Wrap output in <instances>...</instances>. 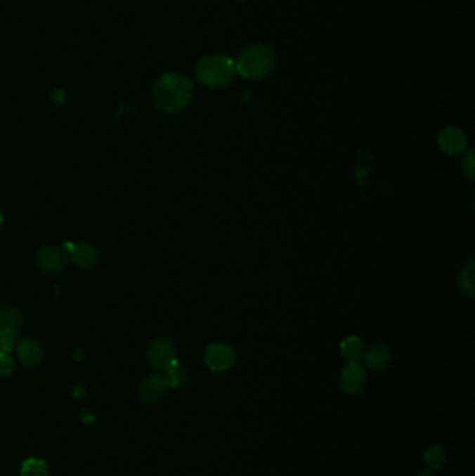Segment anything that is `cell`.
<instances>
[{
	"label": "cell",
	"mask_w": 475,
	"mask_h": 476,
	"mask_svg": "<svg viewBox=\"0 0 475 476\" xmlns=\"http://www.w3.org/2000/svg\"><path fill=\"white\" fill-rule=\"evenodd\" d=\"M193 98V84L183 74L166 73L154 86V102L160 112L174 114L184 110Z\"/></svg>",
	"instance_id": "cell-1"
},
{
	"label": "cell",
	"mask_w": 475,
	"mask_h": 476,
	"mask_svg": "<svg viewBox=\"0 0 475 476\" xmlns=\"http://www.w3.org/2000/svg\"><path fill=\"white\" fill-rule=\"evenodd\" d=\"M276 66L273 51L265 45L255 44L241 51L236 62V70L247 79H262L268 77Z\"/></svg>",
	"instance_id": "cell-2"
},
{
	"label": "cell",
	"mask_w": 475,
	"mask_h": 476,
	"mask_svg": "<svg viewBox=\"0 0 475 476\" xmlns=\"http://www.w3.org/2000/svg\"><path fill=\"white\" fill-rule=\"evenodd\" d=\"M195 74L201 84L209 88H226L238 74L236 62L222 55L205 56L197 63Z\"/></svg>",
	"instance_id": "cell-3"
},
{
	"label": "cell",
	"mask_w": 475,
	"mask_h": 476,
	"mask_svg": "<svg viewBox=\"0 0 475 476\" xmlns=\"http://www.w3.org/2000/svg\"><path fill=\"white\" fill-rule=\"evenodd\" d=\"M147 359L152 368L159 371H167L174 362H177L176 348L173 343L163 337L154 340L148 347Z\"/></svg>",
	"instance_id": "cell-4"
},
{
	"label": "cell",
	"mask_w": 475,
	"mask_h": 476,
	"mask_svg": "<svg viewBox=\"0 0 475 476\" xmlns=\"http://www.w3.org/2000/svg\"><path fill=\"white\" fill-rule=\"evenodd\" d=\"M205 364L214 372H226L236 364L235 350L223 343L211 344L205 351Z\"/></svg>",
	"instance_id": "cell-5"
},
{
	"label": "cell",
	"mask_w": 475,
	"mask_h": 476,
	"mask_svg": "<svg viewBox=\"0 0 475 476\" xmlns=\"http://www.w3.org/2000/svg\"><path fill=\"white\" fill-rule=\"evenodd\" d=\"M367 373L361 364L349 362L340 373V386L347 395H357L365 388Z\"/></svg>",
	"instance_id": "cell-6"
},
{
	"label": "cell",
	"mask_w": 475,
	"mask_h": 476,
	"mask_svg": "<svg viewBox=\"0 0 475 476\" xmlns=\"http://www.w3.org/2000/svg\"><path fill=\"white\" fill-rule=\"evenodd\" d=\"M67 263V255L58 246H44L37 253V265L46 273H58L65 269Z\"/></svg>",
	"instance_id": "cell-7"
},
{
	"label": "cell",
	"mask_w": 475,
	"mask_h": 476,
	"mask_svg": "<svg viewBox=\"0 0 475 476\" xmlns=\"http://www.w3.org/2000/svg\"><path fill=\"white\" fill-rule=\"evenodd\" d=\"M15 348H17V357L24 366L35 368L44 359V350L41 344L32 337H27L21 340L20 343H17Z\"/></svg>",
	"instance_id": "cell-8"
},
{
	"label": "cell",
	"mask_w": 475,
	"mask_h": 476,
	"mask_svg": "<svg viewBox=\"0 0 475 476\" xmlns=\"http://www.w3.org/2000/svg\"><path fill=\"white\" fill-rule=\"evenodd\" d=\"M438 144L448 155H459L467 148V135L459 128H446L439 134Z\"/></svg>",
	"instance_id": "cell-9"
},
{
	"label": "cell",
	"mask_w": 475,
	"mask_h": 476,
	"mask_svg": "<svg viewBox=\"0 0 475 476\" xmlns=\"http://www.w3.org/2000/svg\"><path fill=\"white\" fill-rule=\"evenodd\" d=\"M364 361H365V365L371 371H384V369L391 366V364L393 361V354H392V350L389 347L382 345V344H377V345H372L365 352Z\"/></svg>",
	"instance_id": "cell-10"
},
{
	"label": "cell",
	"mask_w": 475,
	"mask_h": 476,
	"mask_svg": "<svg viewBox=\"0 0 475 476\" xmlns=\"http://www.w3.org/2000/svg\"><path fill=\"white\" fill-rule=\"evenodd\" d=\"M169 383L164 376L160 375H152L147 378L141 386H140V396L144 401L152 402L157 401L160 397L164 396L166 392L169 390Z\"/></svg>",
	"instance_id": "cell-11"
},
{
	"label": "cell",
	"mask_w": 475,
	"mask_h": 476,
	"mask_svg": "<svg viewBox=\"0 0 475 476\" xmlns=\"http://www.w3.org/2000/svg\"><path fill=\"white\" fill-rule=\"evenodd\" d=\"M69 256H70V260L79 267H89L95 265L98 260L96 249L86 242L74 244L73 249L69 252Z\"/></svg>",
	"instance_id": "cell-12"
},
{
	"label": "cell",
	"mask_w": 475,
	"mask_h": 476,
	"mask_svg": "<svg viewBox=\"0 0 475 476\" xmlns=\"http://www.w3.org/2000/svg\"><path fill=\"white\" fill-rule=\"evenodd\" d=\"M340 350L346 359H349L350 362H356L364 355V343L360 337L351 336L341 341Z\"/></svg>",
	"instance_id": "cell-13"
},
{
	"label": "cell",
	"mask_w": 475,
	"mask_h": 476,
	"mask_svg": "<svg viewBox=\"0 0 475 476\" xmlns=\"http://www.w3.org/2000/svg\"><path fill=\"white\" fill-rule=\"evenodd\" d=\"M166 372V381L169 383V388L170 389H174V388H178V386H183L188 382V372L181 368L178 365V362H174Z\"/></svg>",
	"instance_id": "cell-14"
},
{
	"label": "cell",
	"mask_w": 475,
	"mask_h": 476,
	"mask_svg": "<svg viewBox=\"0 0 475 476\" xmlns=\"http://www.w3.org/2000/svg\"><path fill=\"white\" fill-rule=\"evenodd\" d=\"M459 282H460V287H462L463 293L467 294L470 298H474V262H473V260H470V262L463 267Z\"/></svg>",
	"instance_id": "cell-15"
},
{
	"label": "cell",
	"mask_w": 475,
	"mask_h": 476,
	"mask_svg": "<svg viewBox=\"0 0 475 476\" xmlns=\"http://www.w3.org/2000/svg\"><path fill=\"white\" fill-rule=\"evenodd\" d=\"M22 322V315L17 308L6 307L0 310V329H17Z\"/></svg>",
	"instance_id": "cell-16"
},
{
	"label": "cell",
	"mask_w": 475,
	"mask_h": 476,
	"mask_svg": "<svg viewBox=\"0 0 475 476\" xmlns=\"http://www.w3.org/2000/svg\"><path fill=\"white\" fill-rule=\"evenodd\" d=\"M21 476H49V471L42 460L28 458L21 465Z\"/></svg>",
	"instance_id": "cell-17"
},
{
	"label": "cell",
	"mask_w": 475,
	"mask_h": 476,
	"mask_svg": "<svg viewBox=\"0 0 475 476\" xmlns=\"http://www.w3.org/2000/svg\"><path fill=\"white\" fill-rule=\"evenodd\" d=\"M424 461L431 468H441L446 463L445 450L441 446L429 447L424 454Z\"/></svg>",
	"instance_id": "cell-18"
},
{
	"label": "cell",
	"mask_w": 475,
	"mask_h": 476,
	"mask_svg": "<svg viewBox=\"0 0 475 476\" xmlns=\"http://www.w3.org/2000/svg\"><path fill=\"white\" fill-rule=\"evenodd\" d=\"M17 329H0V351L11 352L17 347Z\"/></svg>",
	"instance_id": "cell-19"
},
{
	"label": "cell",
	"mask_w": 475,
	"mask_h": 476,
	"mask_svg": "<svg viewBox=\"0 0 475 476\" xmlns=\"http://www.w3.org/2000/svg\"><path fill=\"white\" fill-rule=\"evenodd\" d=\"M14 369V361L8 352L0 351V376H8Z\"/></svg>",
	"instance_id": "cell-20"
},
{
	"label": "cell",
	"mask_w": 475,
	"mask_h": 476,
	"mask_svg": "<svg viewBox=\"0 0 475 476\" xmlns=\"http://www.w3.org/2000/svg\"><path fill=\"white\" fill-rule=\"evenodd\" d=\"M463 171L464 174L474 181L475 178V166H474V150H470L463 159Z\"/></svg>",
	"instance_id": "cell-21"
},
{
	"label": "cell",
	"mask_w": 475,
	"mask_h": 476,
	"mask_svg": "<svg viewBox=\"0 0 475 476\" xmlns=\"http://www.w3.org/2000/svg\"><path fill=\"white\" fill-rule=\"evenodd\" d=\"M66 91L65 89H62V88H58V89H55L53 92H52V100L55 102V103H58V105H60V103H65V100H66Z\"/></svg>",
	"instance_id": "cell-22"
},
{
	"label": "cell",
	"mask_w": 475,
	"mask_h": 476,
	"mask_svg": "<svg viewBox=\"0 0 475 476\" xmlns=\"http://www.w3.org/2000/svg\"><path fill=\"white\" fill-rule=\"evenodd\" d=\"M415 476H438L435 472H432V471H421V472H418L417 475Z\"/></svg>",
	"instance_id": "cell-23"
},
{
	"label": "cell",
	"mask_w": 475,
	"mask_h": 476,
	"mask_svg": "<svg viewBox=\"0 0 475 476\" xmlns=\"http://www.w3.org/2000/svg\"><path fill=\"white\" fill-rule=\"evenodd\" d=\"M1 223H3V215L0 213V226H1Z\"/></svg>",
	"instance_id": "cell-24"
}]
</instances>
